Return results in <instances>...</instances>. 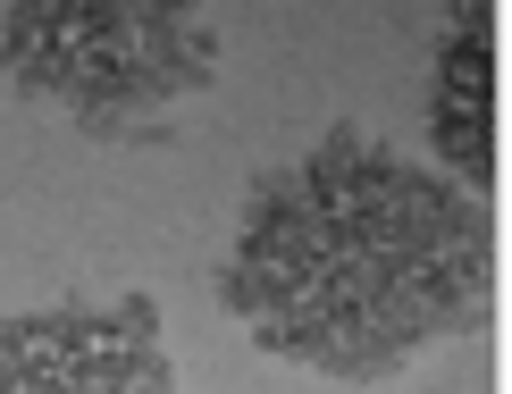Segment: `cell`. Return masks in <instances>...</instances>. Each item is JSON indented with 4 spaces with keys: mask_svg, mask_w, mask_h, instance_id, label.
I'll return each mask as SVG.
<instances>
[{
    "mask_svg": "<svg viewBox=\"0 0 512 394\" xmlns=\"http://www.w3.org/2000/svg\"><path fill=\"white\" fill-rule=\"evenodd\" d=\"M429 135L454 168V185H471L487 202L496 193V101H429Z\"/></svg>",
    "mask_w": 512,
    "mask_h": 394,
    "instance_id": "cell-1",
    "label": "cell"
}]
</instances>
